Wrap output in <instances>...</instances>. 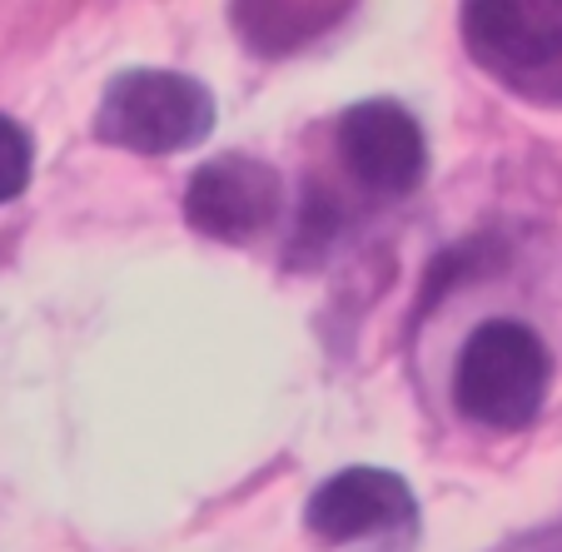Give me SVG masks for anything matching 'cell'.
Wrapping results in <instances>:
<instances>
[{
	"label": "cell",
	"mask_w": 562,
	"mask_h": 552,
	"mask_svg": "<svg viewBox=\"0 0 562 552\" xmlns=\"http://www.w3.org/2000/svg\"><path fill=\"white\" fill-rule=\"evenodd\" d=\"M552 388V353L528 324L488 319L453 363V404L483 428H528Z\"/></svg>",
	"instance_id": "6da1fadb"
},
{
	"label": "cell",
	"mask_w": 562,
	"mask_h": 552,
	"mask_svg": "<svg viewBox=\"0 0 562 552\" xmlns=\"http://www.w3.org/2000/svg\"><path fill=\"white\" fill-rule=\"evenodd\" d=\"M339 160L363 194L393 200L428 174V139L398 100H359L339 120Z\"/></svg>",
	"instance_id": "277c9868"
},
{
	"label": "cell",
	"mask_w": 562,
	"mask_h": 552,
	"mask_svg": "<svg viewBox=\"0 0 562 552\" xmlns=\"http://www.w3.org/2000/svg\"><path fill=\"white\" fill-rule=\"evenodd\" d=\"M414 518V488L389 467H344L318 483L304 508V522L318 542H359L373 532H393Z\"/></svg>",
	"instance_id": "8992f818"
},
{
	"label": "cell",
	"mask_w": 562,
	"mask_h": 552,
	"mask_svg": "<svg viewBox=\"0 0 562 552\" xmlns=\"http://www.w3.org/2000/svg\"><path fill=\"white\" fill-rule=\"evenodd\" d=\"M31 165H35L31 135H25L11 115H0V204H11L15 194H25V184H31Z\"/></svg>",
	"instance_id": "ba28073f"
},
{
	"label": "cell",
	"mask_w": 562,
	"mask_h": 552,
	"mask_svg": "<svg viewBox=\"0 0 562 552\" xmlns=\"http://www.w3.org/2000/svg\"><path fill=\"white\" fill-rule=\"evenodd\" d=\"M214 129V95L180 70L115 75L95 110V139L135 155H180Z\"/></svg>",
	"instance_id": "3957f363"
},
{
	"label": "cell",
	"mask_w": 562,
	"mask_h": 552,
	"mask_svg": "<svg viewBox=\"0 0 562 552\" xmlns=\"http://www.w3.org/2000/svg\"><path fill=\"white\" fill-rule=\"evenodd\" d=\"M339 15H349V5H299V0H289V5H259V0L234 5V25L259 55H294L314 35L334 31Z\"/></svg>",
	"instance_id": "52a82bcc"
},
{
	"label": "cell",
	"mask_w": 562,
	"mask_h": 552,
	"mask_svg": "<svg viewBox=\"0 0 562 552\" xmlns=\"http://www.w3.org/2000/svg\"><path fill=\"white\" fill-rule=\"evenodd\" d=\"M279 214H284V180L255 155H220L200 165L184 190V219L224 245L259 239Z\"/></svg>",
	"instance_id": "5b68a950"
},
{
	"label": "cell",
	"mask_w": 562,
	"mask_h": 552,
	"mask_svg": "<svg viewBox=\"0 0 562 552\" xmlns=\"http://www.w3.org/2000/svg\"><path fill=\"white\" fill-rule=\"evenodd\" d=\"M503 552H562V522L558 528H542V532H528V538L508 542Z\"/></svg>",
	"instance_id": "9c48e42d"
},
{
	"label": "cell",
	"mask_w": 562,
	"mask_h": 552,
	"mask_svg": "<svg viewBox=\"0 0 562 552\" xmlns=\"http://www.w3.org/2000/svg\"><path fill=\"white\" fill-rule=\"evenodd\" d=\"M473 60L532 105H562V0H473L463 5Z\"/></svg>",
	"instance_id": "7a4b0ae2"
}]
</instances>
